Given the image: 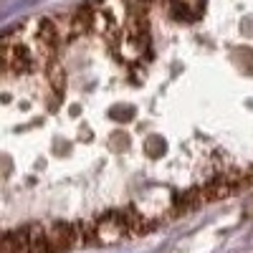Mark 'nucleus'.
<instances>
[{"instance_id": "1", "label": "nucleus", "mask_w": 253, "mask_h": 253, "mask_svg": "<svg viewBox=\"0 0 253 253\" xmlns=\"http://www.w3.org/2000/svg\"><path fill=\"white\" fill-rule=\"evenodd\" d=\"M46 79H48V84H51V89H56V94L63 91V84H66V74H63L58 58L51 61L48 66H46Z\"/></svg>"}]
</instances>
